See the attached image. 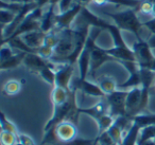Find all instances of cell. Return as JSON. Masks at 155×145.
I'll return each mask as SVG.
<instances>
[{
  "label": "cell",
  "mask_w": 155,
  "mask_h": 145,
  "mask_svg": "<svg viewBox=\"0 0 155 145\" xmlns=\"http://www.w3.org/2000/svg\"><path fill=\"white\" fill-rule=\"evenodd\" d=\"M136 12H137L136 9H127L125 11L117 12V13L104 12V14L110 18H112L115 24L120 30H125L133 33L137 38V40H139V39H142L141 35H140V31H141L143 24H142V22H140Z\"/></svg>",
  "instance_id": "obj_1"
},
{
  "label": "cell",
  "mask_w": 155,
  "mask_h": 145,
  "mask_svg": "<svg viewBox=\"0 0 155 145\" xmlns=\"http://www.w3.org/2000/svg\"><path fill=\"white\" fill-rule=\"evenodd\" d=\"M102 29L100 28H94V30L91 29L88 38L86 40V44L84 46V49L81 52L80 56L78 58V67H79V79H86L87 74L91 70V51L94 47L97 45V38L102 32Z\"/></svg>",
  "instance_id": "obj_2"
},
{
  "label": "cell",
  "mask_w": 155,
  "mask_h": 145,
  "mask_svg": "<svg viewBox=\"0 0 155 145\" xmlns=\"http://www.w3.org/2000/svg\"><path fill=\"white\" fill-rule=\"evenodd\" d=\"M43 13H44L43 9H39V8H37L33 12H31L26 17V19L18 26V28L16 29L13 34L9 38L1 41V45H5V43H8L12 38L22 36L24 34L32 32V31L41 30V16H43Z\"/></svg>",
  "instance_id": "obj_3"
},
{
  "label": "cell",
  "mask_w": 155,
  "mask_h": 145,
  "mask_svg": "<svg viewBox=\"0 0 155 145\" xmlns=\"http://www.w3.org/2000/svg\"><path fill=\"white\" fill-rule=\"evenodd\" d=\"M127 92L124 90H116L110 94L105 96V100L108 104V113L115 119L118 117H125L127 115V107H125V101H127Z\"/></svg>",
  "instance_id": "obj_4"
},
{
  "label": "cell",
  "mask_w": 155,
  "mask_h": 145,
  "mask_svg": "<svg viewBox=\"0 0 155 145\" xmlns=\"http://www.w3.org/2000/svg\"><path fill=\"white\" fill-rule=\"evenodd\" d=\"M83 9L82 5L79 3H74L70 10L63 13H58L55 15V29L56 31H62L65 29H71L72 28L73 22L78 18V16L80 15L81 11Z\"/></svg>",
  "instance_id": "obj_5"
},
{
  "label": "cell",
  "mask_w": 155,
  "mask_h": 145,
  "mask_svg": "<svg viewBox=\"0 0 155 145\" xmlns=\"http://www.w3.org/2000/svg\"><path fill=\"white\" fill-rule=\"evenodd\" d=\"M54 136H55L58 143H67L73 141L74 139L78 138L77 125L70 121L61 122L54 128Z\"/></svg>",
  "instance_id": "obj_6"
},
{
  "label": "cell",
  "mask_w": 155,
  "mask_h": 145,
  "mask_svg": "<svg viewBox=\"0 0 155 145\" xmlns=\"http://www.w3.org/2000/svg\"><path fill=\"white\" fill-rule=\"evenodd\" d=\"M132 50L135 53L136 60H137L140 68H143L144 66H147L155 57L153 55L152 49L149 46L148 41L143 40V39L136 40L132 46Z\"/></svg>",
  "instance_id": "obj_7"
},
{
  "label": "cell",
  "mask_w": 155,
  "mask_h": 145,
  "mask_svg": "<svg viewBox=\"0 0 155 145\" xmlns=\"http://www.w3.org/2000/svg\"><path fill=\"white\" fill-rule=\"evenodd\" d=\"M35 9H37V5L35 2H31V3H27V5H25L24 9H22L19 13L16 14V16H15V18H14L13 21H12L9 26L5 27V29H2V40L9 38V37L11 36L14 32H15V30L18 28V26H19V24H21L25 19H26L27 16H28L31 12L34 11Z\"/></svg>",
  "instance_id": "obj_8"
},
{
  "label": "cell",
  "mask_w": 155,
  "mask_h": 145,
  "mask_svg": "<svg viewBox=\"0 0 155 145\" xmlns=\"http://www.w3.org/2000/svg\"><path fill=\"white\" fill-rule=\"evenodd\" d=\"M108 62H116L118 63V60L115 57H113L112 55L106 52V49H102L101 47H99L98 45H96L94 47L93 51H91V70L89 72L91 74H95L96 71L105 63Z\"/></svg>",
  "instance_id": "obj_9"
},
{
  "label": "cell",
  "mask_w": 155,
  "mask_h": 145,
  "mask_svg": "<svg viewBox=\"0 0 155 145\" xmlns=\"http://www.w3.org/2000/svg\"><path fill=\"white\" fill-rule=\"evenodd\" d=\"M74 65L60 64L58 68L55 70V86L62 87L66 90H70V82L72 79Z\"/></svg>",
  "instance_id": "obj_10"
},
{
  "label": "cell",
  "mask_w": 155,
  "mask_h": 145,
  "mask_svg": "<svg viewBox=\"0 0 155 145\" xmlns=\"http://www.w3.org/2000/svg\"><path fill=\"white\" fill-rule=\"evenodd\" d=\"M71 88L75 90H81L84 94L94 96V98H104L106 96V94L102 91V89L98 84L91 83L87 79H80L79 77L74 81V84L71 86Z\"/></svg>",
  "instance_id": "obj_11"
},
{
  "label": "cell",
  "mask_w": 155,
  "mask_h": 145,
  "mask_svg": "<svg viewBox=\"0 0 155 145\" xmlns=\"http://www.w3.org/2000/svg\"><path fill=\"white\" fill-rule=\"evenodd\" d=\"M140 102H141V87H134L130 89L125 101L127 117L131 118L139 113Z\"/></svg>",
  "instance_id": "obj_12"
},
{
  "label": "cell",
  "mask_w": 155,
  "mask_h": 145,
  "mask_svg": "<svg viewBox=\"0 0 155 145\" xmlns=\"http://www.w3.org/2000/svg\"><path fill=\"white\" fill-rule=\"evenodd\" d=\"M50 60H44L41 56H39L37 53H27L26 57L24 60L22 64L26 66V68L28 70H30L31 72L37 73L44 68V67L48 66L50 64Z\"/></svg>",
  "instance_id": "obj_13"
},
{
  "label": "cell",
  "mask_w": 155,
  "mask_h": 145,
  "mask_svg": "<svg viewBox=\"0 0 155 145\" xmlns=\"http://www.w3.org/2000/svg\"><path fill=\"white\" fill-rule=\"evenodd\" d=\"M110 55H112L113 57H115L117 60L121 62V60H131V62H137L136 60V56L134 51L129 48L127 46L125 47H113L110 49H106Z\"/></svg>",
  "instance_id": "obj_14"
},
{
  "label": "cell",
  "mask_w": 155,
  "mask_h": 145,
  "mask_svg": "<svg viewBox=\"0 0 155 145\" xmlns=\"http://www.w3.org/2000/svg\"><path fill=\"white\" fill-rule=\"evenodd\" d=\"M108 104H107V101L104 98H101L99 103H97L96 105L94 106L89 107V108H80V113L81 114H86L89 115L91 119L96 120L97 118L101 117L103 114H106L108 113Z\"/></svg>",
  "instance_id": "obj_15"
},
{
  "label": "cell",
  "mask_w": 155,
  "mask_h": 145,
  "mask_svg": "<svg viewBox=\"0 0 155 145\" xmlns=\"http://www.w3.org/2000/svg\"><path fill=\"white\" fill-rule=\"evenodd\" d=\"M45 36H46V33H44L41 30H36L27 33V34H24L20 37H21L22 40L26 43V45L28 47H30L31 49L37 50L38 48H41L44 45Z\"/></svg>",
  "instance_id": "obj_16"
},
{
  "label": "cell",
  "mask_w": 155,
  "mask_h": 145,
  "mask_svg": "<svg viewBox=\"0 0 155 145\" xmlns=\"http://www.w3.org/2000/svg\"><path fill=\"white\" fill-rule=\"evenodd\" d=\"M55 15L54 13V7L50 5L49 9L43 13L41 19V31L44 33H49L55 29Z\"/></svg>",
  "instance_id": "obj_17"
},
{
  "label": "cell",
  "mask_w": 155,
  "mask_h": 145,
  "mask_svg": "<svg viewBox=\"0 0 155 145\" xmlns=\"http://www.w3.org/2000/svg\"><path fill=\"white\" fill-rule=\"evenodd\" d=\"M142 0H93L94 5H114L117 7H125L127 9L138 10Z\"/></svg>",
  "instance_id": "obj_18"
},
{
  "label": "cell",
  "mask_w": 155,
  "mask_h": 145,
  "mask_svg": "<svg viewBox=\"0 0 155 145\" xmlns=\"http://www.w3.org/2000/svg\"><path fill=\"white\" fill-rule=\"evenodd\" d=\"M26 55H27L26 52H22V51H19L18 53H15L12 57H10L9 60L0 63V69H1V70H12V69L17 68L20 64L24 63V60H25V57H26Z\"/></svg>",
  "instance_id": "obj_19"
},
{
  "label": "cell",
  "mask_w": 155,
  "mask_h": 145,
  "mask_svg": "<svg viewBox=\"0 0 155 145\" xmlns=\"http://www.w3.org/2000/svg\"><path fill=\"white\" fill-rule=\"evenodd\" d=\"M130 120L134 123L138 124L141 128H143L147 126L155 125V113L142 112L134 115V117H131Z\"/></svg>",
  "instance_id": "obj_20"
},
{
  "label": "cell",
  "mask_w": 155,
  "mask_h": 145,
  "mask_svg": "<svg viewBox=\"0 0 155 145\" xmlns=\"http://www.w3.org/2000/svg\"><path fill=\"white\" fill-rule=\"evenodd\" d=\"M105 31H107L112 36L113 41H114V47H125V46H127L125 44L124 39H123L122 35H121V30L115 24H113L108 22L105 28Z\"/></svg>",
  "instance_id": "obj_21"
},
{
  "label": "cell",
  "mask_w": 155,
  "mask_h": 145,
  "mask_svg": "<svg viewBox=\"0 0 155 145\" xmlns=\"http://www.w3.org/2000/svg\"><path fill=\"white\" fill-rule=\"evenodd\" d=\"M98 85L100 86V88L102 89V91L107 95L113 92H115L116 90H118V85H117L116 81L110 76H102L98 79Z\"/></svg>",
  "instance_id": "obj_22"
},
{
  "label": "cell",
  "mask_w": 155,
  "mask_h": 145,
  "mask_svg": "<svg viewBox=\"0 0 155 145\" xmlns=\"http://www.w3.org/2000/svg\"><path fill=\"white\" fill-rule=\"evenodd\" d=\"M51 62V60H50ZM54 63H50L48 66L44 67L41 71L38 72V75L46 82L48 83L52 88L55 86V70H54Z\"/></svg>",
  "instance_id": "obj_23"
},
{
  "label": "cell",
  "mask_w": 155,
  "mask_h": 145,
  "mask_svg": "<svg viewBox=\"0 0 155 145\" xmlns=\"http://www.w3.org/2000/svg\"><path fill=\"white\" fill-rule=\"evenodd\" d=\"M95 121L98 125V128H99L98 134H103V132L107 131L108 128L113 125V123L115 122V118L112 117L110 113H106V114H103V115H101V117L97 118Z\"/></svg>",
  "instance_id": "obj_24"
},
{
  "label": "cell",
  "mask_w": 155,
  "mask_h": 145,
  "mask_svg": "<svg viewBox=\"0 0 155 145\" xmlns=\"http://www.w3.org/2000/svg\"><path fill=\"white\" fill-rule=\"evenodd\" d=\"M21 90V83L17 79H10L3 86L2 92L5 95H16Z\"/></svg>",
  "instance_id": "obj_25"
},
{
  "label": "cell",
  "mask_w": 155,
  "mask_h": 145,
  "mask_svg": "<svg viewBox=\"0 0 155 145\" xmlns=\"http://www.w3.org/2000/svg\"><path fill=\"white\" fill-rule=\"evenodd\" d=\"M0 124H1V130L2 131H10V132H13V134H18V129L16 127V125L11 122L9 119L7 118V115L5 114L3 111L0 112Z\"/></svg>",
  "instance_id": "obj_26"
},
{
  "label": "cell",
  "mask_w": 155,
  "mask_h": 145,
  "mask_svg": "<svg viewBox=\"0 0 155 145\" xmlns=\"http://www.w3.org/2000/svg\"><path fill=\"white\" fill-rule=\"evenodd\" d=\"M147 140H154L155 141V125L147 126L140 130L139 138L137 142H142Z\"/></svg>",
  "instance_id": "obj_27"
},
{
  "label": "cell",
  "mask_w": 155,
  "mask_h": 145,
  "mask_svg": "<svg viewBox=\"0 0 155 145\" xmlns=\"http://www.w3.org/2000/svg\"><path fill=\"white\" fill-rule=\"evenodd\" d=\"M1 145H15L18 142V137L16 134L10 131H2L0 134Z\"/></svg>",
  "instance_id": "obj_28"
},
{
  "label": "cell",
  "mask_w": 155,
  "mask_h": 145,
  "mask_svg": "<svg viewBox=\"0 0 155 145\" xmlns=\"http://www.w3.org/2000/svg\"><path fill=\"white\" fill-rule=\"evenodd\" d=\"M58 43H60V35H58V32H55V31L53 30L46 34L45 40H44V45L45 46L55 49L56 46L58 45Z\"/></svg>",
  "instance_id": "obj_29"
},
{
  "label": "cell",
  "mask_w": 155,
  "mask_h": 145,
  "mask_svg": "<svg viewBox=\"0 0 155 145\" xmlns=\"http://www.w3.org/2000/svg\"><path fill=\"white\" fill-rule=\"evenodd\" d=\"M16 14L13 12H10L8 10H0V24L2 29H5L7 26H9L15 18Z\"/></svg>",
  "instance_id": "obj_30"
},
{
  "label": "cell",
  "mask_w": 155,
  "mask_h": 145,
  "mask_svg": "<svg viewBox=\"0 0 155 145\" xmlns=\"http://www.w3.org/2000/svg\"><path fill=\"white\" fill-rule=\"evenodd\" d=\"M24 5L22 3H18V2H5V1H0V9L1 10H8L10 12H13V13L17 14L24 9Z\"/></svg>",
  "instance_id": "obj_31"
},
{
  "label": "cell",
  "mask_w": 155,
  "mask_h": 145,
  "mask_svg": "<svg viewBox=\"0 0 155 145\" xmlns=\"http://www.w3.org/2000/svg\"><path fill=\"white\" fill-rule=\"evenodd\" d=\"M37 54H38L39 56H41L44 60H50L52 57H53V55L55 54V52H54L53 48H50V47H47V46L43 45L41 48L37 49Z\"/></svg>",
  "instance_id": "obj_32"
},
{
  "label": "cell",
  "mask_w": 155,
  "mask_h": 145,
  "mask_svg": "<svg viewBox=\"0 0 155 145\" xmlns=\"http://www.w3.org/2000/svg\"><path fill=\"white\" fill-rule=\"evenodd\" d=\"M13 48L10 45H1V50H0V63L5 62V60H9L10 57L14 55Z\"/></svg>",
  "instance_id": "obj_33"
},
{
  "label": "cell",
  "mask_w": 155,
  "mask_h": 145,
  "mask_svg": "<svg viewBox=\"0 0 155 145\" xmlns=\"http://www.w3.org/2000/svg\"><path fill=\"white\" fill-rule=\"evenodd\" d=\"M153 5H154V3L151 2L150 0H142L137 11H139L140 13L143 14V15H151V14H152Z\"/></svg>",
  "instance_id": "obj_34"
},
{
  "label": "cell",
  "mask_w": 155,
  "mask_h": 145,
  "mask_svg": "<svg viewBox=\"0 0 155 145\" xmlns=\"http://www.w3.org/2000/svg\"><path fill=\"white\" fill-rule=\"evenodd\" d=\"M74 0H61L58 2V11H60V13L68 11L74 5Z\"/></svg>",
  "instance_id": "obj_35"
},
{
  "label": "cell",
  "mask_w": 155,
  "mask_h": 145,
  "mask_svg": "<svg viewBox=\"0 0 155 145\" xmlns=\"http://www.w3.org/2000/svg\"><path fill=\"white\" fill-rule=\"evenodd\" d=\"M17 137H18V142L22 143L24 145H36V143L34 142V140H33L30 136H28V134H20L19 132V134H17Z\"/></svg>",
  "instance_id": "obj_36"
},
{
  "label": "cell",
  "mask_w": 155,
  "mask_h": 145,
  "mask_svg": "<svg viewBox=\"0 0 155 145\" xmlns=\"http://www.w3.org/2000/svg\"><path fill=\"white\" fill-rule=\"evenodd\" d=\"M144 28H147L150 31L152 34H155V18H151L150 20H147V21L142 22Z\"/></svg>",
  "instance_id": "obj_37"
},
{
  "label": "cell",
  "mask_w": 155,
  "mask_h": 145,
  "mask_svg": "<svg viewBox=\"0 0 155 145\" xmlns=\"http://www.w3.org/2000/svg\"><path fill=\"white\" fill-rule=\"evenodd\" d=\"M34 2L36 3L37 8L44 9L47 5H50V0H34Z\"/></svg>",
  "instance_id": "obj_38"
},
{
  "label": "cell",
  "mask_w": 155,
  "mask_h": 145,
  "mask_svg": "<svg viewBox=\"0 0 155 145\" xmlns=\"http://www.w3.org/2000/svg\"><path fill=\"white\" fill-rule=\"evenodd\" d=\"M147 41H148L151 49H155V34H152V36H151Z\"/></svg>",
  "instance_id": "obj_39"
},
{
  "label": "cell",
  "mask_w": 155,
  "mask_h": 145,
  "mask_svg": "<svg viewBox=\"0 0 155 145\" xmlns=\"http://www.w3.org/2000/svg\"><path fill=\"white\" fill-rule=\"evenodd\" d=\"M74 2L79 3V5H82L83 7H87V5L93 3V0H74Z\"/></svg>",
  "instance_id": "obj_40"
},
{
  "label": "cell",
  "mask_w": 155,
  "mask_h": 145,
  "mask_svg": "<svg viewBox=\"0 0 155 145\" xmlns=\"http://www.w3.org/2000/svg\"><path fill=\"white\" fill-rule=\"evenodd\" d=\"M137 145H155L154 140H147L142 142H137Z\"/></svg>",
  "instance_id": "obj_41"
},
{
  "label": "cell",
  "mask_w": 155,
  "mask_h": 145,
  "mask_svg": "<svg viewBox=\"0 0 155 145\" xmlns=\"http://www.w3.org/2000/svg\"><path fill=\"white\" fill-rule=\"evenodd\" d=\"M12 2H18V3H22V5H27V3H31L34 2V0H10Z\"/></svg>",
  "instance_id": "obj_42"
},
{
  "label": "cell",
  "mask_w": 155,
  "mask_h": 145,
  "mask_svg": "<svg viewBox=\"0 0 155 145\" xmlns=\"http://www.w3.org/2000/svg\"><path fill=\"white\" fill-rule=\"evenodd\" d=\"M61 0H50V5H52V7H55L56 3L60 2Z\"/></svg>",
  "instance_id": "obj_43"
},
{
  "label": "cell",
  "mask_w": 155,
  "mask_h": 145,
  "mask_svg": "<svg viewBox=\"0 0 155 145\" xmlns=\"http://www.w3.org/2000/svg\"><path fill=\"white\" fill-rule=\"evenodd\" d=\"M152 18H155V3L153 5V9H152V14H151Z\"/></svg>",
  "instance_id": "obj_44"
},
{
  "label": "cell",
  "mask_w": 155,
  "mask_h": 145,
  "mask_svg": "<svg viewBox=\"0 0 155 145\" xmlns=\"http://www.w3.org/2000/svg\"><path fill=\"white\" fill-rule=\"evenodd\" d=\"M15 145H24V144H22V143H20V142H17Z\"/></svg>",
  "instance_id": "obj_45"
},
{
  "label": "cell",
  "mask_w": 155,
  "mask_h": 145,
  "mask_svg": "<svg viewBox=\"0 0 155 145\" xmlns=\"http://www.w3.org/2000/svg\"><path fill=\"white\" fill-rule=\"evenodd\" d=\"M154 88H155V82H154Z\"/></svg>",
  "instance_id": "obj_46"
}]
</instances>
